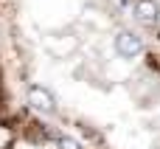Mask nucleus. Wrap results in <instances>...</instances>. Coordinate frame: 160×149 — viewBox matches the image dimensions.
<instances>
[{"mask_svg":"<svg viewBox=\"0 0 160 149\" xmlns=\"http://www.w3.org/2000/svg\"><path fill=\"white\" fill-rule=\"evenodd\" d=\"M28 104H31L34 110H39V113H56V99H53V93H51L48 87H42V85H31V87H28Z\"/></svg>","mask_w":160,"mask_h":149,"instance_id":"nucleus-2","label":"nucleus"},{"mask_svg":"<svg viewBox=\"0 0 160 149\" xmlns=\"http://www.w3.org/2000/svg\"><path fill=\"white\" fill-rule=\"evenodd\" d=\"M132 14L143 25H155L160 20V6H158V0H132Z\"/></svg>","mask_w":160,"mask_h":149,"instance_id":"nucleus-3","label":"nucleus"},{"mask_svg":"<svg viewBox=\"0 0 160 149\" xmlns=\"http://www.w3.org/2000/svg\"><path fill=\"white\" fill-rule=\"evenodd\" d=\"M14 141H17L14 127L6 124V121H0V149H11V146H14Z\"/></svg>","mask_w":160,"mask_h":149,"instance_id":"nucleus-4","label":"nucleus"},{"mask_svg":"<svg viewBox=\"0 0 160 149\" xmlns=\"http://www.w3.org/2000/svg\"><path fill=\"white\" fill-rule=\"evenodd\" d=\"M56 144H59V149H82L79 141H73V138H68V135H56Z\"/></svg>","mask_w":160,"mask_h":149,"instance_id":"nucleus-5","label":"nucleus"},{"mask_svg":"<svg viewBox=\"0 0 160 149\" xmlns=\"http://www.w3.org/2000/svg\"><path fill=\"white\" fill-rule=\"evenodd\" d=\"M115 54H118L121 59H135V56H141V54H143V37L135 34V31H129V28H121V31L115 34Z\"/></svg>","mask_w":160,"mask_h":149,"instance_id":"nucleus-1","label":"nucleus"}]
</instances>
